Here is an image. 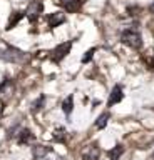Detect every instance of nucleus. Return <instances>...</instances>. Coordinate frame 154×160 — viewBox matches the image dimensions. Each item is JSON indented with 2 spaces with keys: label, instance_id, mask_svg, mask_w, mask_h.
Returning a JSON list of instances; mask_svg holds the SVG:
<instances>
[{
  "label": "nucleus",
  "instance_id": "obj_1",
  "mask_svg": "<svg viewBox=\"0 0 154 160\" xmlns=\"http://www.w3.org/2000/svg\"><path fill=\"white\" fill-rule=\"evenodd\" d=\"M0 60L12 62V63H24L27 60V55L25 52L12 47V45H5V47H0Z\"/></svg>",
  "mask_w": 154,
  "mask_h": 160
},
{
  "label": "nucleus",
  "instance_id": "obj_2",
  "mask_svg": "<svg viewBox=\"0 0 154 160\" xmlns=\"http://www.w3.org/2000/svg\"><path fill=\"white\" fill-rule=\"evenodd\" d=\"M121 42L127 47H131L134 50L141 48L142 47V37L139 33L137 28H126L121 32Z\"/></svg>",
  "mask_w": 154,
  "mask_h": 160
},
{
  "label": "nucleus",
  "instance_id": "obj_3",
  "mask_svg": "<svg viewBox=\"0 0 154 160\" xmlns=\"http://www.w3.org/2000/svg\"><path fill=\"white\" fill-rule=\"evenodd\" d=\"M42 12H44V3L40 2V0H32L24 13H25V17L30 20V22H35V20L40 17Z\"/></svg>",
  "mask_w": 154,
  "mask_h": 160
},
{
  "label": "nucleus",
  "instance_id": "obj_4",
  "mask_svg": "<svg viewBox=\"0 0 154 160\" xmlns=\"http://www.w3.org/2000/svg\"><path fill=\"white\" fill-rule=\"evenodd\" d=\"M71 48H72V42H62V43H59L57 47L52 50V55H50L52 62L59 63L69 52H71Z\"/></svg>",
  "mask_w": 154,
  "mask_h": 160
},
{
  "label": "nucleus",
  "instance_id": "obj_5",
  "mask_svg": "<svg viewBox=\"0 0 154 160\" xmlns=\"http://www.w3.org/2000/svg\"><path fill=\"white\" fill-rule=\"evenodd\" d=\"M32 155L35 160H52L54 152H52L50 147H47V145H35V147L32 148Z\"/></svg>",
  "mask_w": 154,
  "mask_h": 160
},
{
  "label": "nucleus",
  "instance_id": "obj_6",
  "mask_svg": "<svg viewBox=\"0 0 154 160\" xmlns=\"http://www.w3.org/2000/svg\"><path fill=\"white\" fill-rule=\"evenodd\" d=\"M122 98H124L122 87H121V85H114V88H112V92H111V97H109L107 105H109V107H112V105H116V103L121 102Z\"/></svg>",
  "mask_w": 154,
  "mask_h": 160
},
{
  "label": "nucleus",
  "instance_id": "obj_7",
  "mask_svg": "<svg viewBox=\"0 0 154 160\" xmlns=\"http://www.w3.org/2000/svg\"><path fill=\"white\" fill-rule=\"evenodd\" d=\"M99 153H101V150H99L97 145H89L82 152V160H97Z\"/></svg>",
  "mask_w": 154,
  "mask_h": 160
},
{
  "label": "nucleus",
  "instance_id": "obj_8",
  "mask_svg": "<svg viewBox=\"0 0 154 160\" xmlns=\"http://www.w3.org/2000/svg\"><path fill=\"white\" fill-rule=\"evenodd\" d=\"M57 3L62 5V7L66 8L67 12H77L79 7H81L79 0H57Z\"/></svg>",
  "mask_w": 154,
  "mask_h": 160
},
{
  "label": "nucleus",
  "instance_id": "obj_9",
  "mask_svg": "<svg viewBox=\"0 0 154 160\" xmlns=\"http://www.w3.org/2000/svg\"><path fill=\"white\" fill-rule=\"evenodd\" d=\"M66 22V15H64L62 12H56V13H52L50 17H49V25H50L52 28H56L59 27L61 23Z\"/></svg>",
  "mask_w": 154,
  "mask_h": 160
},
{
  "label": "nucleus",
  "instance_id": "obj_10",
  "mask_svg": "<svg viewBox=\"0 0 154 160\" xmlns=\"http://www.w3.org/2000/svg\"><path fill=\"white\" fill-rule=\"evenodd\" d=\"M24 17H25V13H24V12H13L12 17H10V20H8V23H7V30H12Z\"/></svg>",
  "mask_w": 154,
  "mask_h": 160
},
{
  "label": "nucleus",
  "instance_id": "obj_11",
  "mask_svg": "<svg viewBox=\"0 0 154 160\" xmlns=\"http://www.w3.org/2000/svg\"><path fill=\"white\" fill-rule=\"evenodd\" d=\"M34 140V133L30 132L29 128H24L20 130V133H19V143H29Z\"/></svg>",
  "mask_w": 154,
  "mask_h": 160
},
{
  "label": "nucleus",
  "instance_id": "obj_12",
  "mask_svg": "<svg viewBox=\"0 0 154 160\" xmlns=\"http://www.w3.org/2000/svg\"><path fill=\"white\" fill-rule=\"evenodd\" d=\"M62 110L66 115H71V112L74 110V97L72 95H69V97L62 102Z\"/></svg>",
  "mask_w": 154,
  "mask_h": 160
},
{
  "label": "nucleus",
  "instance_id": "obj_13",
  "mask_svg": "<svg viewBox=\"0 0 154 160\" xmlns=\"http://www.w3.org/2000/svg\"><path fill=\"white\" fill-rule=\"evenodd\" d=\"M122 153H124V147H122V145H116L112 150H109V152H107V155H109V158H111V160H119V157H121Z\"/></svg>",
  "mask_w": 154,
  "mask_h": 160
},
{
  "label": "nucleus",
  "instance_id": "obj_14",
  "mask_svg": "<svg viewBox=\"0 0 154 160\" xmlns=\"http://www.w3.org/2000/svg\"><path fill=\"white\" fill-rule=\"evenodd\" d=\"M107 122H109V113H107V112L102 113V115H99V118L96 120V128H97V130H102V128L107 125Z\"/></svg>",
  "mask_w": 154,
  "mask_h": 160
},
{
  "label": "nucleus",
  "instance_id": "obj_15",
  "mask_svg": "<svg viewBox=\"0 0 154 160\" xmlns=\"http://www.w3.org/2000/svg\"><path fill=\"white\" fill-rule=\"evenodd\" d=\"M52 138L56 140V142H64V140H66V130H64V128H57L56 133L52 135Z\"/></svg>",
  "mask_w": 154,
  "mask_h": 160
},
{
  "label": "nucleus",
  "instance_id": "obj_16",
  "mask_svg": "<svg viewBox=\"0 0 154 160\" xmlns=\"http://www.w3.org/2000/svg\"><path fill=\"white\" fill-rule=\"evenodd\" d=\"M94 52H96V48H89V50H87V52H86V55H84V58H82V62H84V63H87V62H89V60H91V58H92V55H94Z\"/></svg>",
  "mask_w": 154,
  "mask_h": 160
},
{
  "label": "nucleus",
  "instance_id": "obj_17",
  "mask_svg": "<svg viewBox=\"0 0 154 160\" xmlns=\"http://www.w3.org/2000/svg\"><path fill=\"white\" fill-rule=\"evenodd\" d=\"M149 12H151V13H154V2H152L151 5H149Z\"/></svg>",
  "mask_w": 154,
  "mask_h": 160
}]
</instances>
